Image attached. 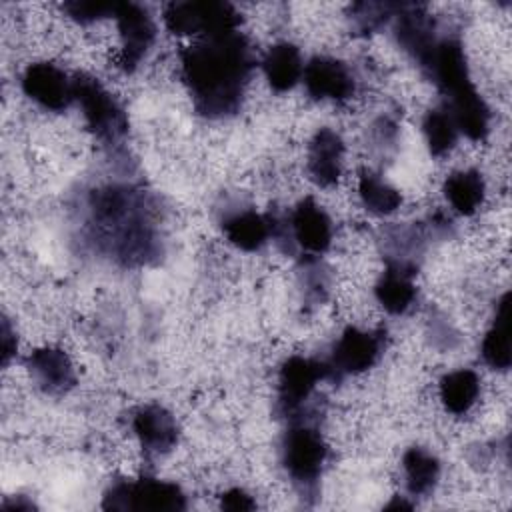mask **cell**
I'll return each mask as SVG.
<instances>
[{"label":"cell","instance_id":"obj_1","mask_svg":"<svg viewBox=\"0 0 512 512\" xmlns=\"http://www.w3.org/2000/svg\"><path fill=\"white\" fill-rule=\"evenodd\" d=\"M86 244L118 266L156 262L164 252L158 208L152 196L128 184H106L86 196Z\"/></svg>","mask_w":512,"mask_h":512},{"label":"cell","instance_id":"obj_2","mask_svg":"<svg viewBox=\"0 0 512 512\" xmlns=\"http://www.w3.org/2000/svg\"><path fill=\"white\" fill-rule=\"evenodd\" d=\"M254 54L248 38L234 30L198 38L182 48V78L198 114L226 118L240 110Z\"/></svg>","mask_w":512,"mask_h":512},{"label":"cell","instance_id":"obj_3","mask_svg":"<svg viewBox=\"0 0 512 512\" xmlns=\"http://www.w3.org/2000/svg\"><path fill=\"white\" fill-rule=\"evenodd\" d=\"M328 448L310 420L288 422L280 442V462L300 494H310L322 476Z\"/></svg>","mask_w":512,"mask_h":512},{"label":"cell","instance_id":"obj_4","mask_svg":"<svg viewBox=\"0 0 512 512\" xmlns=\"http://www.w3.org/2000/svg\"><path fill=\"white\" fill-rule=\"evenodd\" d=\"M186 494L174 482L158 478H122L114 480L104 492V510H154V512H180L186 510Z\"/></svg>","mask_w":512,"mask_h":512},{"label":"cell","instance_id":"obj_5","mask_svg":"<svg viewBox=\"0 0 512 512\" xmlns=\"http://www.w3.org/2000/svg\"><path fill=\"white\" fill-rule=\"evenodd\" d=\"M328 380V366L324 360L290 356L278 372L276 414L288 422L310 420L308 404L320 382Z\"/></svg>","mask_w":512,"mask_h":512},{"label":"cell","instance_id":"obj_6","mask_svg":"<svg viewBox=\"0 0 512 512\" xmlns=\"http://www.w3.org/2000/svg\"><path fill=\"white\" fill-rule=\"evenodd\" d=\"M164 24L178 36H216L238 30V10L220 0H184L170 2L164 8Z\"/></svg>","mask_w":512,"mask_h":512},{"label":"cell","instance_id":"obj_7","mask_svg":"<svg viewBox=\"0 0 512 512\" xmlns=\"http://www.w3.org/2000/svg\"><path fill=\"white\" fill-rule=\"evenodd\" d=\"M74 100L80 104L84 120L92 134L106 142L116 144L128 132V116L122 104L88 74L74 76Z\"/></svg>","mask_w":512,"mask_h":512},{"label":"cell","instance_id":"obj_8","mask_svg":"<svg viewBox=\"0 0 512 512\" xmlns=\"http://www.w3.org/2000/svg\"><path fill=\"white\" fill-rule=\"evenodd\" d=\"M384 352V332L360 330L350 326L332 346V354L326 362L328 380H342L352 374L372 368Z\"/></svg>","mask_w":512,"mask_h":512},{"label":"cell","instance_id":"obj_9","mask_svg":"<svg viewBox=\"0 0 512 512\" xmlns=\"http://www.w3.org/2000/svg\"><path fill=\"white\" fill-rule=\"evenodd\" d=\"M420 70L438 86L446 100L476 88L470 80L464 46L456 36L438 38Z\"/></svg>","mask_w":512,"mask_h":512},{"label":"cell","instance_id":"obj_10","mask_svg":"<svg viewBox=\"0 0 512 512\" xmlns=\"http://www.w3.org/2000/svg\"><path fill=\"white\" fill-rule=\"evenodd\" d=\"M116 24L122 40L118 66L132 72L148 54L156 38V26L150 12L136 2H118Z\"/></svg>","mask_w":512,"mask_h":512},{"label":"cell","instance_id":"obj_11","mask_svg":"<svg viewBox=\"0 0 512 512\" xmlns=\"http://www.w3.org/2000/svg\"><path fill=\"white\" fill-rule=\"evenodd\" d=\"M22 90L46 110H66L74 102V78L50 62H34L22 74Z\"/></svg>","mask_w":512,"mask_h":512},{"label":"cell","instance_id":"obj_12","mask_svg":"<svg viewBox=\"0 0 512 512\" xmlns=\"http://www.w3.org/2000/svg\"><path fill=\"white\" fill-rule=\"evenodd\" d=\"M394 18H396L394 38L398 46L420 68L428 58V54L432 52L436 40L440 38L436 34L434 18L426 12L422 4H402L400 12Z\"/></svg>","mask_w":512,"mask_h":512},{"label":"cell","instance_id":"obj_13","mask_svg":"<svg viewBox=\"0 0 512 512\" xmlns=\"http://www.w3.org/2000/svg\"><path fill=\"white\" fill-rule=\"evenodd\" d=\"M302 80L306 92L316 100H348L354 90L356 82L352 72L342 60L330 56H314L308 60L302 72Z\"/></svg>","mask_w":512,"mask_h":512},{"label":"cell","instance_id":"obj_14","mask_svg":"<svg viewBox=\"0 0 512 512\" xmlns=\"http://www.w3.org/2000/svg\"><path fill=\"white\" fill-rule=\"evenodd\" d=\"M132 430L146 454H168L178 442V424L160 404L140 406L132 416Z\"/></svg>","mask_w":512,"mask_h":512},{"label":"cell","instance_id":"obj_15","mask_svg":"<svg viewBox=\"0 0 512 512\" xmlns=\"http://www.w3.org/2000/svg\"><path fill=\"white\" fill-rule=\"evenodd\" d=\"M294 244L308 254H322L332 242V222L330 216L312 198H304L296 204L288 216Z\"/></svg>","mask_w":512,"mask_h":512},{"label":"cell","instance_id":"obj_16","mask_svg":"<svg viewBox=\"0 0 512 512\" xmlns=\"http://www.w3.org/2000/svg\"><path fill=\"white\" fill-rule=\"evenodd\" d=\"M26 368L38 388L52 396L66 394L76 384V372L68 354L54 346L34 350L26 358Z\"/></svg>","mask_w":512,"mask_h":512},{"label":"cell","instance_id":"obj_17","mask_svg":"<svg viewBox=\"0 0 512 512\" xmlns=\"http://www.w3.org/2000/svg\"><path fill=\"white\" fill-rule=\"evenodd\" d=\"M344 142L332 128H320L308 144V174L310 180L322 188L334 186L342 174Z\"/></svg>","mask_w":512,"mask_h":512},{"label":"cell","instance_id":"obj_18","mask_svg":"<svg viewBox=\"0 0 512 512\" xmlns=\"http://www.w3.org/2000/svg\"><path fill=\"white\" fill-rule=\"evenodd\" d=\"M418 266L386 260V270L374 286L376 300L390 314H404L416 300V286L412 282Z\"/></svg>","mask_w":512,"mask_h":512},{"label":"cell","instance_id":"obj_19","mask_svg":"<svg viewBox=\"0 0 512 512\" xmlns=\"http://www.w3.org/2000/svg\"><path fill=\"white\" fill-rule=\"evenodd\" d=\"M262 70L268 84L276 92L292 90L302 80L304 72V62L298 46H294L292 42H278L270 46L262 60Z\"/></svg>","mask_w":512,"mask_h":512},{"label":"cell","instance_id":"obj_20","mask_svg":"<svg viewBox=\"0 0 512 512\" xmlns=\"http://www.w3.org/2000/svg\"><path fill=\"white\" fill-rule=\"evenodd\" d=\"M454 118L458 132L470 140H484L490 132V108L476 88L446 100L444 106Z\"/></svg>","mask_w":512,"mask_h":512},{"label":"cell","instance_id":"obj_21","mask_svg":"<svg viewBox=\"0 0 512 512\" xmlns=\"http://www.w3.org/2000/svg\"><path fill=\"white\" fill-rule=\"evenodd\" d=\"M222 230L230 244L240 250H260L270 240V214H258L256 210H238L222 220Z\"/></svg>","mask_w":512,"mask_h":512},{"label":"cell","instance_id":"obj_22","mask_svg":"<svg viewBox=\"0 0 512 512\" xmlns=\"http://www.w3.org/2000/svg\"><path fill=\"white\" fill-rule=\"evenodd\" d=\"M482 360L500 372H506L512 362L510 354V294H502L496 306V316L480 346Z\"/></svg>","mask_w":512,"mask_h":512},{"label":"cell","instance_id":"obj_23","mask_svg":"<svg viewBox=\"0 0 512 512\" xmlns=\"http://www.w3.org/2000/svg\"><path fill=\"white\" fill-rule=\"evenodd\" d=\"M402 472L408 494L428 496L440 480V460L426 448L412 446L402 456Z\"/></svg>","mask_w":512,"mask_h":512},{"label":"cell","instance_id":"obj_24","mask_svg":"<svg viewBox=\"0 0 512 512\" xmlns=\"http://www.w3.org/2000/svg\"><path fill=\"white\" fill-rule=\"evenodd\" d=\"M484 192H486L484 178L478 170H472V168L458 170L450 174L444 182L446 200L456 212L464 216H470L480 208V204L484 202Z\"/></svg>","mask_w":512,"mask_h":512},{"label":"cell","instance_id":"obj_25","mask_svg":"<svg viewBox=\"0 0 512 512\" xmlns=\"http://www.w3.org/2000/svg\"><path fill=\"white\" fill-rule=\"evenodd\" d=\"M480 394V378L474 370L460 368L440 380V400L452 414L468 412Z\"/></svg>","mask_w":512,"mask_h":512},{"label":"cell","instance_id":"obj_26","mask_svg":"<svg viewBox=\"0 0 512 512\" xmlns=\"http://www.w3.org/2000/svg\"><path fill=\"white\" fill-rule=\"evenodd\" d=\"M358 196H360L364 208L372 214H378V216L392 214L402 204L400 192L394 186H390L386 180H382L380 176H376L372 172H362L360 174Z\"/></svg>","mask_w":512,"mask_h":512},{"label":"cell","instance_id":"obj_27","mask_svg":"<svg viewBox=\"0 0 512 512\" xmlns=\"http://www.w3.org/2000/svg\"><path fill=\"white\" fill-rule=\"evenodd\" d=\"M422 132L432 156H444L458 140V126L446 108H434L424 116Z\"/></svg>","mask_w":512,"mask_h":512},{"label":"cell","instance_id":"obj_28","mask_svg":"<svg viewBox=\"0 0 512 512\" xmlns=\"http://www.w3.org/2000/svg\"><path fill=\"white\" fill-rule=\"evenodd\" d=\"M402 4L392 2H356L350 6L352 30L358 34H372L380 30L392 16L400 12Z\"/></svg>","mask_w":512,"mask_h":512},{"label":"cell","instance_id":"obj_29","mask_svg":"<svg viewBox=\"0 0 512 512\" xmlns=\"http://www.w3.org/2000/svg\"><path fill=\"white\" fill-rule=\"evenodd\" d=\"M62 8L72 20H76L80 24H92L102 18H110V16L114 18L116 10H118V0H114V2L72 0V2H64Z\"/></svg>","mask_w":512,"mask_h":512},{"label":"cell","instance_id":"obj_30","mask_svg":"<svg viewBox=\"0 0 512 512\" xmlns=\"http://www.w3.org/2000/svg\"><path fill=\"white\" fill-rule=\"evenodd\" d=\"M302 286H304V294L308 300H312V302L324 300V296L328 292V274L318 260L304 262Z\"/></svg>","mask_w":512,"mask_h":512},{"label":"cell","instance_id":"obj_31","mask_svg":"<svg viewBox=\"0 0 512 512\" xmlns=\"http://www.w3.org/2000/svg\"><path fill=\"white\" fill-rule=\"evenodd\" d=\"M220 508L230 512H248L256 508L254 498L242 488H230L220 496Z\"/></svg>","mask_w":512,"mask_h":512},{"label":"cell","instance_id":"obj_32","mask_svg":"<svg viewBox=\"0 0 512 512\" xmlns=\"http://www.w3.org/2000/svg\"><path fill=\"white\" fill-rule=\"evenodd\" d=\"M0 340H2V366H8L12 356L16 354V332L12 330L10 326V320L8 318H2V330H0Z\"/></svg>","mask_w":512,"mask_h":512},{"label":"cell","instance_id":"obj_33","mask_svg":"<svg viewBox=\"0 0 512 512\" xmlns=\"http://www.w3.org/2000/svg\"><path fill=\"white\" fill-rule=\"evenodd\" d=\"M2 508H4L6 512H14V510H34L36 506H34L30 500H24V496H14V498L4 500Z\"/></svg>","mask_w":512,"mask_h":512},{"label":"cell","instance_id":"obj_34","mask_svg":"<svg viewBox=\"0 0 512 512\" xmlns=\"http://www.w3.org/2000/svg\"><path fill=\"white\" fill-rule=\"evenodd\" d=\"M384 508H386V510H398V508H400V510H410L412 504H408V502H404V500H400V498H394V500H392L390 504H386Z\"/></svg>","mask_w":512,"mask_h":512}]
</instances>
